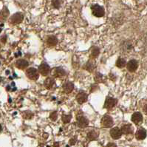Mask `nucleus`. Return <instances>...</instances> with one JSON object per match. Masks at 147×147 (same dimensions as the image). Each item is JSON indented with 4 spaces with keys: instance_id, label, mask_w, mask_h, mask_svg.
Returning <instances> with one entry per match:
<instances>
[{
    "instance_id": "f257e3e1",
    "label": "nucleus",
    "mask_w": 147,
    "mask_h": 147,
    "mask_svg": "<svg viewBox=\"0 0 147 147\" xmlns=\"http://www.w3.org/2000/svg\"><path fill=\"white\" fill-rule=\"evenodd\" d=\"M91 10H92V15L95 16V17H103L105 14V11L104 8L102 6L99 5H94L91 7Z\"/></svg>"
},
{
    "instance_id": "f03ea898",
    "label": "nucleus",
    "mask_w": 147,
    "mask_h": 147,
    "mask_svg": "<svg viewBox=\"0 0 147 147\" xmlns=\"http://www.w3.org/2000/svg\"><path fill=\"white\" fill-rule=\"evenodd\" d=\"M26 76L30 80L32 81H37L39 78V73L36 68L30 67L26 70Z\"/></svg>"
},
{
    "instance_id": "7ed1b4c3",
    "label": "nucleus",
    "mask_w": 147,
    "mask_h": 147,
    "mask_svg": "<svg viewBox=\"0 0 147 147\" xmlns=\"http://www.w3.org/2000/svg\"><path fill=\"white\" fill-rule=\"evenodd\" d=\"M100 123H101V126L104 128H110L113 125V118L111 116L108 115H106L101 119Z\"/></svg>"
},
{
    "instance_id": "20e7f679",
    "label": "nucleus",
    "mask_w": 147,
    "mask_h": 147,
    "mask_svg": "<svg viewBox=\"0 0 147 147\" xmlns=\"http://www.w3.org/2000/svg\"><path fill=\"white\" fill-rule=\"evenodd\" d=\"M117 103H118V100H117V99L113 98L107 97L106 98L105 103H104V108L108 109V110L112 109L117 104Z\"/></svg>"
},
{
    "instance_id": "39448f33",
    "label": "nucleus",
    "mask_w": 147,
    "mask_h": 147,
    "mask_svg": "<svg viewBox=\"0 0 147 147\" xmlns=\"http://www.w3.org/2000/svg\"><path fill=\"white\" fill-rule=\"evenodd\" d=\"M38 73L43 76H47L50 72V66L47 63H42L38 66Z\"/></svg>"
},
{
    "instance_id": "423d86ee",
    "label": "nucleus",
    "mask_w": 147,
    "mask_h": 147,
    "mask_svg": "<svg viewBox=\"0 0 147 147\" xmlns=\"http://www.w3.org/2000/svg\"><path fill=\"white\" fill-rule=\"evenodd\" d=\"M24 19V16L21 13H16L13 14L10 19V23L12 24H20L23 21Z\"/></svg>"
},
{
    "instance_id": "0eeeda50",
    "label": "nucleus",
    "mask_w": 147,
    "mask_h": 147,
    "mask_svg": "<svg viewBox=\"0 0 147 147\" xmlns=\"http://www.w3.org/2000/svg\"><path fill=\"white\" fill-rule=\"evenodd\" d=\"M77 125L78 127L82 129H84L87 127L89 125V121L87 118H85L84 116L82 115L78 117L77 118Z\"/></svg>"
},
{
    "instance_id": "6e6552de",
    "label": "nucleus",
    "mask_w": 147,
    "mask_h": 147,
    "mask_svg": "<svg viewBox=\"0 0 147 147\" xmlns=\"http://www.w3.org/2000/svg\"><path fill=\"white\" fill-rule=\"evenodd\" d=\"M138 67V63L137 61L135 59H132V60H130L127 64H126V68L128 69L129 72L131 73H134L135 71L137 70Z\"/></svg>"
},
{
    "instance_id": "1a4fd4ad",
    "label": "nucleus",
    "mask_w": 147,
    "mask_h": 147,
    "mask_svg": "<svg viewBox=\"0 0 147 147\" xmlns=\"http://www.w3.org/2000/svg\"><path fill=\"white\" fill-rule=\"evenodd\" d=\"M53 76L55 78H61L65 76L66 75H67V72L62 67H56L53 69Z\"/></svg>"
},
{
    "instance_id": "9d476101",
    "label": "nucleus",
    "mask_w": 147,
    "mask_h": 147,
    "mask_svg": "<svg viewBox=\"0 0 147 147\" xmlns=\"http://www.w3.org/2000/svg\"><path fill=\"white\" fill-rule=\"evenodd\" d=\"M76 100L79 104H83L87 102L88 99V95L84 92H80L76 95Z\"/></svg>"
},
{
    "instance_id": "9b49d317",
    "label": "nucleus",
    "mask_w": 147,
    "mask_h": 147,
    "mask_svg": "<svg viewBox=\"0 0 147 147\" xmlns=\"http://www.w3.org/2000/svg\"><path fill=\"white\" fill-rule=\"evenodd\" d=\"M131 121L133 122L135 124L139 125L142 123L143 121V115L140 113L139 112H137V113H134L132 115H131Z\"/></svg>"
},
{
    "instance_id": "f8f14e48",
    "label": "nucleus",
    "mask_w": 147,
    "mask_h": 147,
    "mask_svg": "<svg viewBox=\"0 0 147 147\" xmlns=\"http://www.w3.org/2000/svg\"><path fill=\"white\" fill-rule=\"evenodd\" d=\"M110 135L113 139H114V140H118V139L121 138L122 133H121V131L119 128L115 127V128H113L110 130Z\"/></svg>"
},
{
    "instance_id": "ddd939ff",
    "label": "nucleus",
    "mask_w": 147,
    "mask_h": 147,
    "mask_svg": "<svg viewBox=\"0 0 147 147\" xmlns=\"http://www.w3.org/2000/svg\"><path fill=\"white\" fill-rule=\"evenodd\" d=\"M95 68V61L94 59H90L86 64L84 65V69L87 70L90 73H92Z\"/></svg>"
},
{
    "instance_id": "4468645a",
    "label": "nucleus",
    "mask_w": 147,
    "mask_h": 147,
    "mask_svg": "<svg viewBox=\"0 0 147 147\" xmlns=\"http://www.w3.org/2000/svg\"><path fill=\"white\" fill-rule=\"evenodd\" d=\"M62 88H63V91H64L65 93L67 94L71 93V92H73V90H74V84H73L72 82H67L63 84Z\"/></svg>"
},
{
    "instance_id": "2eb2a0df",
    "label": "nucleus",
    "mask_w": 147,
    "mask_h": 147,
    "mask_svg": "<svg viewBox=\"0 0 147 147\" xmlns=\"http://www.w3.org/2000/svg\"><path fill=\"white\" fill-rule=\"evenodd\" d=\"M29 63L25 59H18L16 62V67L19 69H24L28 67Z\"/></svg>"
},
{
    "instance_id": "dca6fc26",
    "label": "nucleus",
    "mask_w": 147,
    "mask_h": 147,
    "mask_svg": "<svg viewBox=\"0 0 147 147\" xmlns=\"http://www.w3.org/2000/svg\"><path fill=\"white\" fill-rule=\"evenodd\" d=\"M55 83V81L54 79V78L53 77H48L45 79V82H44V85H45V88L47 90H51L53 88V87L54 86Z\"/></svg>"
},
{
    "instance_id": "f3484780",
    "label": "nucleus",
    "mask_w": 147,
    "mask_h": 147,
    "mask_svg": "<svg viewBox=\"0 0 147 147\" xmlns=\"http://www.w3.org/2000/svg\"><path fill=\"white\" fill-rule=\"evenodd\" d=\"M135 136H136L137 140H144V139L146 138V131L144 128L138 129V131H137Z\"/></svg>"
},
{
    "instance_id": "a211bd4d",
    "label": "nucleus",
    "mask_w": 147,
    "mask_h": 147,
    "mask_svg": "<svg viewBox=\"0 0 147 147\" xmlns=\"http://www.w3.org/2000/svg\"><path fill=\"white\" fill-rule=\"evenodd\" d=\"M46 43H47V46H49V47H54V46L57 45L58 39L55 36H50L47 38Z\"/></svg>"
},
{
    "instance_id": "6ab92c4d",
    "label": "nucleus",
    "mask_w": 147,
    "mask_h": 147,
    "mask_svg": "<svg viewBox=\"0 0 147 147\" xmlns=\"http://www.w3.org/2000/svg\"><path fill=\"white\" fill-rule=\"evenodd\" d=\"M100 54V49L98 48V47H92L91 49V52H90V59H95L98 57Z\"/></svg>"
},
{
    "instance_id": "aec40b11",
    "label": "nucleus",
    "mask_w": 147,
    "mask_h": 147,
    "mask_svg": "<svg viewBox=\"0 0 147 147\" xmlns=\"http://www.w3.org/2000/svg\"><path fill=\"white\" fill-rule=\"evenodd\" d=\"M121 133L124 135H129V134L132 133V128L130 124H125L123 125L121 129Z\"/></svg>"
},
{
    "instance_id": "412c9836",
    "label": "nucleus",
    "mask_w": 147,
    "mask_h": 147,
    "mask_svg": "<svg viewBox=\"0 0 147 147\" xmlns=\"http://www.w3.org/2000/svg\"><path fill=\"white\" fill-rule=\"evenodd\" d=\"M98 135L99 132L96 131L95 130H92V131H90V132H88V134H87V138H88L90 140H97V138H98Z\"/></svg>"
},
{
    "instance_id": "4be33fe9",
    "label": "nucleus",
    "mask_w": 147,
    "mask_h": 147,
    "mask_svg": "<svg viewBox=\"0 0 147 147\" xmlns=\"http://www.w3.org/2000/svg\"><path fill=\"white\" fill-rule=\"evenodd\" d=\"M9 15V11L7 10V8L6 7H5L3 8L1 12H0V20L1 21H5L6 19L7 18Z\"/></svg>"
},
{
    "instance_id": "5701e85b",
    "label": "nucleus",
    "mask_w": 147,
    "mask_h": 147,
    "mask_svg": "<svg viewBox=\"0 0 147 147\" xmlns=\"http://www.w3.org/2000/svg\"><path fill=\"white\" fill-rule=\"evenodd\" d=\"M126 65V60L123 58H118L117 61H116V67L118 68H123Z\"/></svg>"
},
{
    "instance_id": "b1692460",
    "label": "nucleus",
    "mask_w": 147,
    "mask_h": 147,
    "mask_svg": "<svg viewBox=\"0 0 147 147\" xmlns=\"http://www.w3.org/2000/svg\"><path fill=\"white\" fill-rule=\"evenodd\" d=\"M71 119H72V115H62L61 120H62L63 123H69Z\"/></svg>"
},
{
    "instance_id": "393cba45",
    "label": "nucleus",
    "mask_w": 147,
    "mask_h": 147,
    "mask_svg": "<svg viewBox=\"0 0 147 147\" xmlns=\"http://www.w3.org/2000/svg\"><path fill=\"white\" fill-rule=\"evenodd\" d=\"M103 75L100 73H98L95 76V78H94V80H95V82H97V83H100V82H103Z\"/></svg>"
},
{
    "instance_id": "a878e982",
    "label": "nucleus",
    "mask_w": 147,
    "mask_h": 147,
    "mask_svg": "<svg viewBox=\"0 0 147 147\" xmlns=\"http://www.w3.org/2000/svg\"><path fill=\"white\" fill-rule=\"evenodd\" d=\"M57 118H58V114H57V112H56V111H54V112H53L52 113H50V118L51 121H55L56 120H57Z\"/></svg>"
},
{
    "instance_id": "bb28decb",
    "label": "nucleus",
    "mask_w": 147,
    "mask_h": 147,
    "mask_svg": "<svg viewBox=\"0 0 147 147\" xmlns=\"http://www.w3.org/2000/svg\"><path fill=\"white\" fill-rule=\"evenodd\" d=\"M32 117H33V114H32V113H30V112H25V113H24V118H25V119H31Z\"/></svg>"
},
{
    "instance_id": "cd10ccee",
    "label": "nucleus",
    "mask_w": 147,
    "mask_h": 147,
    "mask_svg": "<svg viewBox=\"0 0 147 147\" xmlns=\"http://www.w3.org/2000/svg\"><path fill=\"white\" fill-rule=\"evenodd\" d=\"M10 89H12L11 91H15V90H16V87H15V84H14L13 82H12L11 85H8L7 87V90H10Z\"/></svg>"
},
{
    "instance_id": "c85d7f7f",
    "label": "nucleus",
    "mask_w": 147,
    "mask_h": 147,
    "mask_svg": "<svg viewBox=\"0 0 147 147\" xmlns=\"http://www.w3.org/2000/svg\"><path fill=\"white\" fill-rule=\"evenodd\" d=\"M53 5L56 8H59V6H60V1L59 0H53Z\"/></svg>"
},
{
    "instance_id": "c756f323",
    "label": "nucleus",
    "mask_w": 147,
    "mask_h": 147,
    "mask_svg": "<svg viewBox=\"0 0 147 147\" xmlns=\"http://www.w3.org/2000/svg\"><path fill=\"white\" fill-rule=\"evenodd\" d=\"M76 140H77V138L76 137H75V138H73L70 139V140H69V144H70V145H74V144H76Z\"/></svg>"
},
{
    "instance_id": "7c9ffc66",
    "label": "nucleus",
    "mask_w": 147,
    "mask_h": 147,
    "mask_svg": "<svg viewBox=\"0 0 147 147\" xmlns=\"http://www.w3.org/2000/svg\"><path fill=\"white\" fill-rule=\"evenodd\" d=\"M107 147H117V145L114 143H109L107 146Z\"/></svg>"
},
{
    "instance_id": "2f4dec72",
    "label": "nucleus",
    "mask_w": 147,
    "mask_h": 147,
    "mask_svg": "<svg viewBox=\"0 0 147 147\" xmlns=\"http://www.w3.org/2000/svg\"><path fill=\"white\" fill-rule=\"evenodd\" d=\"M1 40H2V42H3L4 44L5 43V42H6V36H4V37H2V39H1Z\"/></svg>"
},
{
    "instance_id": "473e14b6",
    "label": "nucleus",
    "mask_w": 147,
    "mask_h": 147,
    "mask_svg": "<svg viewBox=\"0 0 147 147\" xmlns=\"http://www.w3.org/2000/svg\"><path fill=\"white\" fill-rule=\"evenodd\" d=\"M144 111H145L146 114L147 115V104L145 106V108H144Z\"/></svg>"
},
{
    "instance_id": "72a5a7b5",
    "label": "nucleus",
    "mask_w": 147,
    "mask_h": 147,
    "mask_svg": "<svg viewBox=\"0 0 147 147\" xmlns=\"http://www.w3.org/2000/svg\"><path fill=\"white\" fill-rule=\"evenodd\" d=\"M2 80H3V79H2V77H0V83H1V82H2Z\"/></svg>"
}]
</instances>
